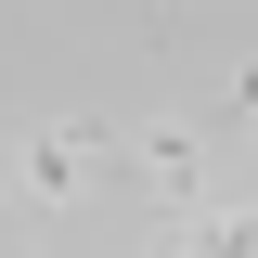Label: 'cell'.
<instances>
[{"label":"cell","mask_w":258,"mask_h":258,"mask_svg":"<svg viewBox=\"0 0 258 258\" xmlns=\"http://www.w3.org/2000/svg\"><path fill=\"white\" fill-rule=\"evenodd\" d=\"M13 168H26V207H64V194L103 168V142H91V129H26V142H13Z\"/></svg>","instance_id":"6da1fadb"},{"label":"cell","mask_w":258,"mask_h":258,"mask_svg":"<svg viewBox=\"0 0 258 258\" xmlns=\"http://www.w3.org/2000/svg\"><path fill=\"white\" fill-rule=\"evenodd\" d=\"M194 168H207L194 129H155V142H142V181H155V194H194Z\"/></svg>","instance_id":"7a4b0ae2"}]
</instances>
